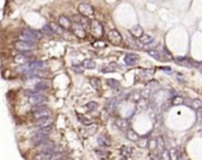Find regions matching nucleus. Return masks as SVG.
<instances>
[{
    "label": "nucleus",
    "mask_w": 202,
    "mask_h": 160,
    "mask_svg": "<svg viewBox=\"0 0 202 160\" xmlns=\"http://www.w3.org/2000/svg\"><path fill=\"white\" fill-rule=\"evenodd\" d=\"M163 70H166V71H171V69H169V68H167V67H164V68H162Z\"/></svg>",
    "instance_id": "obj_49"
},
{
    "label": "nucleus",
    "mask_w": 202,
    "mask_h": 160,
    "mask_svg": "<svg viewBox=\"0 0 202 160\" xmlns=\"http://www.w3.org/2000/svg\"><path fill=\"white\" fill-rule=\"evenodd\" d=\"M78 11H79V13H81L82 16H85V17H91V16L93 14V8H92V6L89 5V4H85V3L79 4Z\"/></svg>",
    "instance_id": "obj_4"
},
{
    "label": "nucleus",
    "mask_w": 202,
    "mask_h": 160,
    "mask_svg": "<svg viewBox=\"0 0 202 160\" xmlns=\"http://www.w3.org/2000/svg\"><path fill=\"white\" fill-rule=\"evenodd\" d=\"M121 160H127V158H125V157H123V158H122Z\"/></svg>",
    "instance_id": "obj_50"
},
{
    "label": "nucleus",
    "mask_w": 202,
    "mask_h": 160,
    "mask_svg": "<svg viewBox=\"0 0 202 160\" xmlns=\"http://www.w3.org/2000/svg\"><path fill=\"white\" fill-rule=\"evenodd\" d=\"M13 60L16 63H18V64H26L29 62V54H27V51H24V52H20L18 55H16Z\"/></svg>",
    "instance_id": "obj_8"
},
{
    "label": "nucleus",
    "mask_w": 202,
    "mask_h": 160,
    "mask_svg": "<svg viewBox=\"0 0 202 160\" xmlns=\"http://www.w3.org/2000/svg\"><path fill=\"white\" fill-rule=\"evenodd\" d=\"M78 119H79V120H81V121L83 122L84 125H91V124H92V121H91V120H87V119H84V117H83V116H82L81 114H78Z\"/></svg>",
    "instance_id": "obj_35"
},
{
    "label": "nucleus",
    "mask_w": 202,
    "mask_h": 160,
    "mask_svg": "<svg viewBox=\"0 0 202 160\" xmlns=\"http://www.w3.org/2000/svg\"><path fill=\"white\" fill-rule=\"evenodd\" d=\"M86 108L89 109V110H95V109L98 108V104L96 102H89V103L86 104Z\"/></svg>",
    "instance_id": "obj_32"
},
{
    "label": "nucleus",
    "mask_w": 202,
    "mask_h": 160,
    "mask_svg": "<svg viewBox=\"0 0 202 160\" xmlns=\"http://www.w3.org/2000/svg\"><path fill=\"white\" fill-rule=\"evenodd\" d=\"M116 126L119 129H125V128H127V126H128V124H127V121H125L124 119H117L116 120Z\"/></svg>",
    "instance_id": "obj_24"
},
{
    "label": "nucleus",
    "mask_w": 202,
    "mask_h": 160,
    "mask_svg": "<svg viewBox=\"0 0 202 160\" xmlns=\"http://www.w3.org/2000/svg\"><path fill=\"white\" fill-rule=\"evenodd\" d=\"M50 26L52 27V30H53L56 33H58V34H61V33H63V29H64V27H61V26L59 25V24L51 23V24H50Z\"/></svg>",
    "instance_id": "obj_25"
},
{
    "label": "nucleus",
    "mask_w": 202,
    "mask_h": 160,
    "mask_svg": "<svg viewBox=\"0 0 202 160\" xmlns=\"http://www.w3.org/2000/svg\"><path fill=\"white\" fill-rule=\"evenodd\" d=\"M48 133H44V132H38L37 134L33 135V138H32V142L34 146H38V145H40L45 141L48 140Z\"/></svg>",
    "instance_id": "obj_3"
},
{
    "label": "nucleus",
    "mask_w": 202,
    "mask_h": 160,
    "mask_svg": "<svg viewBox=\"0 0 202 160\" xmlns=\"http://www.w3.org/2000/svg\"><path fill=\"white\" fill-rule=\"evenodd\" d=\"M51 115V110H50L48 108H43V109H39V110H35V112H33V116L34 119H43V117H47Z\"/></svg>",
    "instance_id": "obj_10"
},
{
    "label": "nucleus",
    "mask_w": 202,
    "mask_h": 160,
    "mask_svg": "<svg viewBox=\"0 0 202 160\" xmlns=\"http://www.w3.org/2000/svg\"><path fill=\"white\" fill-rule=\"evenodd\" d=\"M162 159H163V160H171L170 153L167 152V151H163V153H162Z\"/></svg>",
    "instance_id": "obj_36"
},
{
    "label": "nucleus",
    "mask_w": 202,
    "mask_h": 160,
    "mask_svg": "<svg viewBox=\"0 0 202 160\" xmlns=\"http://www.w3.org/2000/svg\"><path fill=\"white\" fill-rule=\"evenodd\" d=\"M127 137H128V139L131 140V141H137V140H138V135H137L136 132L132 130V129H129V130H128Z\"/></svg>",
    "instance_id": "obj_23"
},
{
    "label": "nucleus",
    "mask_w": 202,
    "mask_h": 160,
    "mask_svg": "<svg viewBox=\"0 0 202 160\" xmlns=\"http://www.w3.org/2000/svg\"><path fill=\"white\" fill-rule=\"evenodd\" d=\"M151 85H157V82H155V81H153V82H149V83L147 84V87L150 89V88H151Z\"/></svg>",
    "instance_id": "obj_43"
},
{
    "label": "nucleus",
    "mask_w": 202,
    "mask_h": 160,
    "mask_svg": "<svg viewBox=\"0 0 202 160\" xmlns=\"http://www.w3.org/2000/svg\"><path fill=\"white\" fill-rule=\"evenodd\" d=\"M58 24L61 26V27H64V29H69V27H71V20L68 18V17H65V16H60L59 18H58Z\"/></svg>",
    "instance_id": "obj_14"
},
{
    "label": "nucleus",
    "mask_w": 202,
    "mask_h": 160,
    "mask_svg": "<svg viewBox=\"0 0 202 160\" xmlns=\"http://www.w3.org/2000/svg\"><path fill=\"white\" fill-rule=\"evenodd\" d=\"M14 47L18 51H32L35 47V43H29V42H24V41H17L14 43Z\"/></svg>",
    "instance_id": "obj_1"
},
{
    "label": "nucleus",
    "mask_w": 202,
    "mask_h": 160,
    "mask_svg": "<svg viewBox=\"0 0 202 160\" xmlns=\"http://www.w3.org/2000/svg\"><path fill=\"white\" fill-rule=\"evenodd\" d=\"M192 107L194 109H200L202 108V100H199V98H195V100L192 101Z\"/></svg>",
    "instance_id": "obj_31"
},
{
    "label": "nucleus",
    "mask_w": 202,
    "mask_h": 160,
    "mask_svg": "<svg viewBox=\"0 0 202 160\" xmlns=\"http://www.w3.org/2000/svg\"><path fill=\"white\" fill-rule=\"evenodd\" d=\"M93 46L95 47H104V46H106V43L105 42H96V43H93Z\"/></svg>",
    "instance_id": "obj_38"
},
{
    "label": "nucleus",
    "mask_w": 202,
    "mask_h": 160,
    "mask_svg": "<svg viewBox=\"0 0 202 160\" xmlns=\"http://www.w3.org/2000/svg\"><path fill=\"white\" fill-rule=\"evenodd\" d=\"M82 67H83V65H82ZM82 67H78V65H77V67H74V68H73V70H74L76 72H82L83 69H84V68L82 69Z\"/></svg>",
    "instance_id": "obj_42"
},
{
    "label": "nucleus",
    "mask_w": 202,
    "mask_h": 160,
    "mask_svg": "<svg viewBox=\"0 0 202 160\" xmlns=\"http://www.w3.org/2000/svg\"><path fill=\"white\" fill-rule=\"evenodd\" d=\"M29 67L31 69H37V70H45L46 69V63L44 62H38V60H34V62H30Z\"/></svg>",
    "instance_id": "obj_16"
},
{
    "label": "nucleus",
    "mask_w": 202,
    "mask_h": 160,
    "mask_svg": "<svg viewBox=\"0 0 202 160\" xmlns=\"http://www.w3.org/2000/svg\"><path fill=\"white\" fill-rule=\"evenodd\" d=\"M157 142H158V148H161V150H164V141H163V139L162 138H158L157 139Z\"/></svg>",
    "instance_id": "obj_37"
},
{
    "label": "nucleus",
    "mask_w": 202,
    "mask_h": 160,
    "mask_svg": "<svg viewBox=\"0 0 202 160\" xmlns=\"http://www.w3.org/2000/svg\"><path fill=\"white\" fill-rule=\"evenodd\" d=\"M40 31L43 32V34H48V36H53V34L56 33L50 25H45V26H43V29H42Z\"/></svg>",
    "instance_id": "obj_22"
},
{
    "label": "nucleus",
    "mask_w": 202,
    "mask_h": 160,
    "mask_svg": "<svg viewBox=\"0 0 202 160\" xmlns=\"http://www.w3.org/2000/svg\"><path fill=\"white\" fill-rule=\"evenodd\" d=\"M23 33H26V34H30V36H32V37H34V38H37V39H39V38H42V36H43V32L40 31H35V30H31V29H25V30H23Z\"/></svg>",
    "instance_id": "obj_17"
},
{
    "label": "nucleus",
    "mask_w": 202,
    "mask_h": 160,
    "mask_svg": "<svg viewBox=\"0 0 202 160\" xmlns=\"http://www.w3.org/2000/svg\"><path fill=\"white\" fill-rule=\"evenodd\" d=\"M130 100L134 101V102H137V101L141 100V96H140V94H138V93H134V94H131Z\"/></svg>",
    "instance_id": "obj_33"
},
{
    "label": "nucleus",
    "mask_w": 202,
    "mask_h": 160,
    "mask_svg": "<svg viewBox=\"0 0 202 160\" xmlns=\"http://www.w3.org/2000/svg\"><path fill=\"white\" fill-rule=\"evenodd\" d=\"M197 117L202 120V108H200V109H197Z\"/></svg>",
    "instance_id": "obj_45"
},
{
    "label": "nucleus",
    "mask_w": 202,
    "mask_h": 160,
    "mask_svg": "<svg viewBox=\"0 0 202 160\" xmlns=\"http://www.w3.org/2000/svg\"><path fill=\"white\" fill-rule=\"evenodd\" d=\"M177 80H179V81H181V82H184V80H183V76H182V75H180V73L177 75Z\"/></svg>",
    "instance_id": "obj_47"
},
{
    "label": "nucleus",
    "mask_w": 202,
    "mask_h": 160,
    "mask_svg": "<svg viewBox=\"0 0 202 160\" xmlns=\"http://www.w3.org/2000/svg\"><path fill=\"white\" fill-rule=\"evenodd\" d=\"M56 150V146L52 141H45L40 145L37 146V151H39L40 153H52Z\"/></svg>",
    "instance_id": "obj_2"
},
{
    "label": "nucleus",
    "mask_w": 202,
    "mask_h": 160,
    "mask_svg": "<svg viewBox=\"0 0 202 160\" xmlns=\"http://www.w3.org/2000/svg\"><path fill=\"white\" fill-rule=\"evenodd\" d=\"M106 82H108V84L110 85V88H112V89H117V88H119V87H121L119 82H118V81H116V80H108Z\"/></svg>",
    "instance_id": "obj_28"
},
{
    "label": "nucleus",
    "mask_w": 202,
    "mask_h": 160,
    "mask_svg": "<svg viewBox=\"0 0 202 160\" xmlns=\"http://www.w3.org/2000/svg\"><path fill=\"white\" fill-rule=\"evenodd\" d=\"M73 33L76 34V37H78V38H84V37H85L84 26H82L81 24H78V23H76V25L73 26Z\"/></svg>",
    "instance_id": "obj_12"
},
{
    "label": "nucleus",
    "mask_w": 202,
    "mask_h": 160,
    "mask_svg": "<svg viewBox=\"0 0 202 160\" xmlns=\"http://www.w3.org/2000/svg\"><path fill=\"white\" fill-rule=\"evenodd\" d=\"M154 73V69H147V70H143V75L145 77H151Z\"/></svg>",
    "instance_id": "obj_34"
},
{
    "label": "nucleus",
    "mask_w": 202,
    "mask_h": 160,
    "mask_svg": "<svg viewBox=\"0 0 202 160\" xmlns=\"http://www.w3.org/2000/svg\"><path fill=\"white\" fill-rule=\"evenodd\" d=\"M90 83H91V85L93 88H96V89H100V87H102V84H100V81L98 80V78H91L90 80Z\"/></svg>",
    "instance_id": "obj_30"
},
{
    "label": "nucleus",
    "mask_w": 202,
    "mask_h": 160,
    "mask_svg": "<svg viewBox=\"0 0 202 160\" xmlns=\"http://www.w3.org/2000/svg\"><path fill=\"white\" fill-rule=\"evenodd\" d=\"M19 39L20 41H24V42H29V43H35L38 41L37 38H34V37H32L30 34H26V33H23V32L19 36Z\"/></svg>",
    "instance_id": "obj_20"
},
{
    "label": "nucleus",
    "mask_w": 202,
    "mask_h": 160,
    "mask_svg": "<svg viewBox=\"0 0 202 160\" xmlns=\"http://www.w3.org/2000/svg\"><path fill=\"white\" fill-rule=\"evenodd\" d=\"M148 55H149L150 57L155 58L156 60H161V59H162V56H161V54H160V52H157L156 50H149V51H148Z\"/></svg>",
    "instance_id": "obj_26"
},
{
    "label": "nucleus",
    "mask_w": 202,
    "mask_h": 160,
    "mask_svg": "<svg viewBox=\"0 0 202 160\" xmlns=\"http://www.w3.org/2000/svg\"><path fill=\"white\" fill-rule=\"evenodd\" d=\"M149 93H150V90L148 89V90H145V91H142V94H141V95H142L143 97H149V96H148V95H149Z\"/></svg>",
    "instance_id": "obj_44"
},
{
    "label": "nucleus",
    "mask_w": 202,
    "mask_h": 160,
    "mask_svg": "<svg viewBox=\"0 0 202 160\" xmlns=\"http://www.w3.org/2000/svg\"><path fill=\"white\" fill-rule=\"evenodd\" d=\"M43 108H46L43 103H39V104H34V107L32 108L33 112H35V110H39V109H43Z\"/></svg>",
    "instance_id": "obj_39"
},
{
    "label": "nucleus",
    "mask_w": 202,
    "mask_h": 160,
    "mask_svg": "<svg viewBox=\"0 0 202 160\" xmlns=\"http://www.w3.org/2000/svg\"><path fill=\"white\" fill-rule=\"evenodd\" d=\"M169 153H170V158H171V160H177V158H176V150H175V148H171Z\"/></svg>",
    "instance_id": "obj_40"
},
{
    "label": "nucleus",
    "mask_w": 202,
    "mask_h": 160,
    "mask_svg": "<svg viewBox=\"0 0 202 160\" xmlns=\"http://www.w3.org/2000/svg\"><path fill=\"white\" fill-rule=\"evenodd\" d=\"M96 153H97V155H98V157H102V158H106V157H108V154H106L105 152H100V151H96Z\"/></svg>",
    "instance_id": "obj_41"
},
{
    "label": "nucleus",
    "mask_w": 202,
    "mask_h": 160,
    "mask_svg": "<svg viewBox=\"0 0 202 160\" xmlns=\"http://www.w3.org/2000/svg\"><path fill=\"white\" fill-rule=\"evenodd\" d=\"M140 42L143 44V45H149L154 42V37L150 36V34H143L141 38H140Z\"/></svg>",
    "instance_id": "obj_19"
},
{
    "label": "nucleus",
    "mask_w": 202,
    "mask_h": 160,
    "mask_svg": "<svg viewBox=\"0 0 202 160\" xmlns=\"http://www.w3.org/2000/svg\"><path fill=\"white\" fill-rule=\"evenodd\" d=\"M138 59H140V57H138V55H136V54H128V55H125V57H124L125 63H127L128 65H130V67L136 65L137 62H138Z\"/></svg>",
    "instance_id": "obj_9"
},
{
    "label": "nucleus",
    "mask_w": 202,
    "mask_h": 160,
    "mask_svg": "<svg viewBox=\"0 0 202 160\" xmlns=\"http://www.w3.org/2000/svg\"><path fill=\"white\" fill-rule=\"evenodd\" d=\"M53 124V120L52 117H43V119H38L37 122H35V126L37 127H39V128H45V127H50V126H52Z\"/></svg>",
    "instance_id": "obj_7"
},
{
    "label": "nucleus",
    "mask_w": 202,
    "mask_h": 160,
    "mask_svg": "<svg viewBox=\"0 0 202 160\" xmlns=\"http://www.w3.org/2000/svg\"><path fill=\"white\" fill-rule=\"evenodd\" d=\"M10 73V71H7V70H3V76H4V78H7V75Z\"/></svg>",
    "instance_id": "obj_46"
},
{
    "label": "nucleus",
    "mask_w": 202,
    "mask_h": 160,
    "mask_svg": "<svg viewBox=\"0 0 202 160\" xmlns=\"http://www.w3.org/2000/svg\"><path fill=\"white\" fill-rule=\"evenodd\" d=\"M184 102V100L181 97V96H175L174 98H173V101H171V104L173 106H180V104H182Z\"/></svg>",
    "instance_id": "obj_29"
},
{
    "label": "nucleus",
    "mask_w": 202,
    "mask_h": 160,
    "mask_svg": "<svg viewBox=\"0 0 202 160\" xmlns=\"http://www.w3.org/2000/svg\"><path fill=\"white\" fill-rule=\"evenodd\" d=\"M50 88V83L47 81H39L35 85H34V88L33 90L34 91H44V90H47Z\"/></svg>",
    "instance_id": "obj_13"
},
{
    "label": "nucleus",
    "mask_w": 202,
    "mask_h": 160,
    "mask_svg": "<svg viewBox=\"0 0 202 160\" xmlns=\"http://www.w3.org/2000/svg\"><path fill=\"white\" fill-rule=\"evenodd\" d=\"M102 71H103V72H112V71H113V69H103Z\"/></svg>",
    "instance_id": "obj_48"
},
{
    "label": "nucleus",
    "mask_w": 202,
    "mask_h": 160,
    "mask_svg": "<svg viewBox=\"0 0 202 160\" xmlns=\"http://www.w3.org/2000/svg\"><path fill=\"white\" fill-rule=\"evenodd\" d=\"M108 36H109V39H110L111 43H113L115 45L121 44V42H122V36L119 34V32H118L117 30H111V31L109 32Z\"/></svg>",
    "instance_id": "obj_6"
},
{
    "label": "nucleus",
    "mask_w": 202,
    "mask_h": 160,
    "mask_svg": "<svg viewBox=\"0 0 202 160\" xmlns=\"http://www.w3.org/2000/svg\"><path fill=\"white\" fill-rule=\"evenodd\" d=\"M91 30H92V33L95 34V36H97V37H99L100 34H102V30H103V27H102V25L97 21V20H92L91 21Z\"/></svg>",
    "instance_id": "obj_11"
},
{
    "label": "nucleus",
    "mask_w": 202,
    "mask_h": 160,
    "mask_svg": "<svg viewBox=\"0 0 202 160\" xmlns=\"http://www.w3.org/2000/svg\"><path fill=\"white\" fill-rule=\"evenodd\" d=\"M130 33H131L134 37H136V38H141V37L144 34V33H143V29H142V26H140V25L132 26V29L130 30Z\"/></svg>",
    "instance_id": "obj_15"
},
{
    "label": "nucleus",
    "mask_w": 202,
    "mask_h": 160,
    "mask_svg": "<svg viewBox=\"0 0 202 160\" xmlns=\"http://www.w3.org/2000/svg\"><path fill=\"white\" fill-rule=\"evenodd\" d=\"M74 19H76V23L81 24V25L84 26V27L89 25V21H87V19H86L85 16H82V17H74Z\"/></svg>",
    "instance_id": "obj_21"
},
{
    "label": "nucleus",
    "mask_w": 202,
    "mask_h": 160,
    "mask_svg": "<svg viewBox=\"0 0 202 160\" xmlns=\"http://www.w3.org/2000/svg\"><path fill=\"white\" fill-rule=\"evenodd\" d=\"M82 65H83L84 69L92 70V69L96 68V62H95V60H92V59H85V60H83Z\"/></svg>",
    "instance_id": "obj_18"
},
{
    "label": "nucleus",
    "mask_w": 202,
    "mask_h": 160,
    "mask_svg": "<svg viewBox=\"0 0 202 160\" xmlns=\"http://www.w3.org/2000/svg\"><path fill=\"white\" fill-rule=\"evenodd\" d=\"M45 96L42 95V94H38L37 91L33 93V94H30L29 96V101L32 103V104H39V103H44L45 102Z\"/></svg>",
    "instance_id": "obj_5"
},
{
    "label": "nucleus",
    "mask_w": 202,
    "mask_h": 160,
    "mask_svg": "<svg viewBox=\"0 0 202 160\" xmlns=\"http://www.w3.org/2000/svg\"><path fill=\"white\" fill-rule=\"evenodd\" d=\"M98 144L102 145V146H109V145H110V144H109V140L106 139L105 135H103V134L98 137Z\"/></svg>",
    "instance_id": "obj_27"
}]
</instances>
